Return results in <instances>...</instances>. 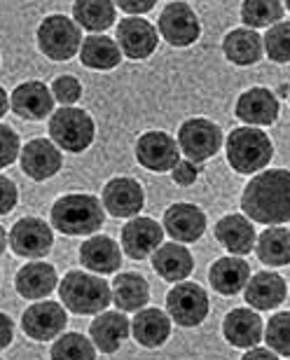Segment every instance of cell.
Here are the masks:
<instances>
[{
    "label": "cell",
    "instance_id": "83f0119b",
    "mask_svg": "<svg viewBox=\"0 0 290 360\" xmlns=\"http://www.w3.org/2000/svg\"><path fill=\"white\" fill-rule=\"evenodd\" d=\"M251 276L248 262H244L239 255H227L213 262V267L208 269V281H211L213 290L232 297V295L241 292L246 281Z\"/></svg>",
    "mask_w": 290,
    "mask_h": 360
},
{
    "label": "cell",
    "instance_id": "4fadbf2b",
    "mask_svg": "<svg viewBox=\"0 0 290 360\" xmlns=\"http://www.w3.org/2000/svg\"><path fill=\"white\" fill-rule=\"evenodd\" d=\"M122 56L134 61H143L155 54L157 49V28L148 19L127 17L118 24V35H115Z\"/></svg>",
    "mask_w": 290,
    "mask_h": 360
},
{
    "label": "cell",
    "instance_id": "6da1fadb",
    "mask_svg": "<svg viewBox=\"0 0 290 360\" xmlns=\"http://www.w3.org/2000/svg\"><path fill=\"white\" fill-rule=\"evenodd\" d=\"M241 208L260 225H284L290 218V174L270 169L258 174L244 187Z\"/></svg>",
    "mask_w": 290,
    "mask_h": 360
},
{
    "label": "cell",
    "instance_id": "8992f818",
    "mask_svg": "<svg viewBox=\"0 0 290 360\" xmlns=\"http://www.w3.org/2000/svg\"><path fill=\"white\" fill-rule=\"evenodd\" d=\"M38 49L52 61H70L77 56L80 42H82V31L72 19L63 14H49L38 26Z\"/></svg>",
    "mask_w": 290,
    "mask_h": 360
},
{
    "label": "cell",
    "instance_id": "f35d334b",
    "mask_svg": "<svg viewBox=\"0 0 290 360\" xmlns=\"http://www.w3.org/2000/svg\"><path fill=\"white\" fill-rule=\"evenodd\" d=\"M19 150H21L19 134L14 131L12 127L0 124V169L10 167V164L19 157Z\"/></svg>",
    "mask_w": 290,
    "mask_h": 360
},
{
    "label": "cell",
    "instance_id": "bcb514c9",
    "mask_svg": "<svg viewBox=\"0 0 290 360\" xmlns=\"http://www.w3.org/2000/svg\"><path fill=\"white\" fill-rule=\"evenodd\" d=\"M5 246H7V234H5L3 225H0V255L5 253Z\"/></svg>",
    "mask_w": 290,
    "mask_h": 360
},
{
    "label": "cell",
    "instance_id": "3957f363",
    "mask_svg": "<svg viewBox=\"0 0 290 360\" xmlns=\"http://www.w3.org/2000/svg\"><path fill=\"white\" fill-rule=\"evenodd\" d=\"M59 295H61L63 307L80 316L101 314L113 302L108 281H103L101 276H94V274L77 271V269H72L63 276L59 285Z\"/></svg>",
    "mask_w": 290,
    "mask_h": 360
},
{
    "label": "cell",
    "instance_id": "ee69618b",
    "mask_svg": "<svg viewBox=\"0 0 290 360\" xmlns=\"http://www.w3.org/2000/svg\"><path fill=\"white\" fill-rule=\"evenodd\" d=\"M277 358L279 356L274 354L272 349H260L258 344L251 349H246V356H244V360H277Z\"/></svg>",
    "mask_w": 290,
    "mask_h": 360
},
{
    "label": "cell",
    "instance_id": "c3c4849f",
    "mask_svg": "<svg viewBox=\"0 0 290 360\" xmlns=\"http://www.w3.org/2000/svg\"><path fill=\"white\" fill-rule=\"evenodd\" d=\"M286 3H288V0H286Z\"/></svg>",
    "mask_w": 290,
    "mask_h": 360
},
{
    "label": "cell",
    "instance_id": "b9f144b4",
    "mask_svg": "<svg viewBox=\"0 0 290 360\" xmlns=\"http://www.w3.org/2000/svg\"><path fill=\"white\" fill-rule=\"evenodd\" d=\"M113 3L118 5L122 12L132 14V17H141V14H148L152 7L157 5V0H113Z\"/></svg>",
    "mask_w": 290,
    "mask_h": 360
},
{
    "label": "cell",
    "instance_id": "7dc6e473",
    "mask_svg": "<svg viewBox=\"0 0 290 360\" xmlns=\"http://www.w3.org/2000/svg\"><path fill=\"white\" fill-rule=\"evenodd\" d=\"M279 96H281V98H288V84H286V82L279 87Z\"/></svg>",
    "mask_w": 290,
    "mask_h": 360
},
{
    "label": "cell",
    "instance_id": "277c9868",
    "mask_svg": "<svg viewBox=\"0 0 290 360\" xmlns=\"http://www.w3.org/2000/svg\"><path fill=\"white\" fill-rule=\"evenodd\" d=\"M227 153L229 167L237 174H256V171L265 169L274 157V146L270 136L260 131L256 127H237L232 129L227 136Z\"/></svg>",
    "mask_w": 290,
    "mask_h": 360
},
{
    "label": "cell",
    "instance_id": "ba28073f",
    "mask_svg": "<svg viewBox=\"0 0 290 360\" xmlns=\"http://www.w3.org/2000/svg\"><path fill=\"white\" fill-rule=\"evenodd\" d=\"M166 314L180 328H197L208 316V295L199 283L178 281L166 295Z\"/></svg>",
    "mask_w": 290,
    "mask_h": 360
},
{
    "label": "cell",
    "instance_id": "8d00e7d4",
    "mask_svg": "<svg viewBox=\"0 0 290 360\" xmlns=\"http://www.w3.org/2000/svg\"><path fill=\"white\" fill-rule=\"evenodd\" d=\"M263 340L270 344V349L279 358L290 356V314L288 311H281L274 316V319H270V326H267Z\"/></svg>",
    "mask_w": 290,
    "mask_h": 360
},
{
    "label": "cell",
    "instance_id": "d590c367",
    "mask_svg": "<svg viewBox=\"0 0 290 360\" xmlns=\"http://www.w3.org/2000/svg\"><path fill=\"white\" fill-rule=\"evenodd\" d=\"M263 52H267L272 61L288 63L290 59V24L286 19L270 26V31L263 38Z\"/></svg>",
    "mask_w": 290,
    "mask_h": 360
},
{
    "label": "cell",
    "instance_id": "e0dca14e",
    "mask_svg": "<svg viewBox=\"0 0 290 360\" xmlns=\"http://www.w3.org/2000/svg\"><path fill=\"white\" fill-rule=\"evenodd\" d=\"M279 98L265 87H251L237 98L234 112L248 127H270L279 117Z\"/></svg>",
    "mask_w": 290,
    "mask_h": 360
},
{
    "label": "cell",
    "instance_id": "7402d4cb",
    "mask_svg": "<svg viewBox=\"0 0 290 360\" xmlns=\"http://www.w3.org/2000/svg\"><path fill=\"white\" fill-rule=\"evenodd\" d=\"M152 269L157 271V276H162L164 281H169V283L185 281L194 269L192 253L178 241H173V243L162 241L152 250Z\"/></svg>",
    "mask_w": 290,
    "mask_h": 360
},
{
    "label": "cell",
    "instance_id": "d4e9b609",
    "mask_svg": "<svg viewBox=\"0 0 290 360\" xmlns=\"http://www.w3.org/2000/svg\"><path fill=\"white\" fill-rule=\"evenodd\" d=\"M80 262L94 274H115L122 264V250L111 236H92L80 246Z\"/></svg>",
    "mask_w": 290,
    "mask_h": 360
},
{
    "label": "cell",
    "instance_id": "d6986e66",
    "mask_svg": "<svg viewBox=\"0 0 290 360\" xmlns=\"http://www.w3.org/2000/svg\"><path fill=\"white\" fill-rule=\"evenodd\" d=\"M286 295V278L274 271H258L256 276H248L244 285V297L256 311H272L279 304H284Z\"/></svg>",
    "mask_w": 290,
    "mask_h": 360
},
{
    "label": "cell",
    "instance_id": "9a60e30c",
    "mask_svg": "<svg viewBox=\"0 0 290 360\" xmlns=\"http://www.w3.org/2000/svg\"><path fill=\"white\" fill-rule=\"evenodd\" d=\"M145 194L139 180L134 178H113L103 187V206L113 218H134L141 213Z\"/></svg>",
    "mask_w": 290,
    "mask_h": 360
},
{
    "label": "cell",
    "instance_id": "f6af8a7d",
    "mask_svg": "<svg viewBox=\"0 0 290 360\" xmlns=\"http://www.w3.org/2000/svg\"><path fill=\"white\" fill-rule=\"evenodd\" d=\"M7 112V91L0 87V117Z\"/></svg>",
    "mask_w": 290,
    "mask_h": 360
},
{
    "label": "cell",
    "instance_id": "7c38bea8",
    "mask_svg": "<svg viewBox=\"0 0 290 360\" xmlns=\"http://www.w3.org/2000/svg\"><path fill=\"white\" fill-rule=\"evenodd\" d=\"M136 160L143 169L155 171V174H166L180 160L178 143L166 131H145L136 141Z\"/></svg>",
    "mask_w": 290,
    "mask_h": 360
},
{
    "label": "cell",
    "instance_id": "7a4b0ae2",
    "mask_svg": "<svg viewBox=\"0 0 290 360\" xmlns=\"http://www.w3.org/2000/svg\"><path fill=\"white\" fill-rule=\"evenodd\" d=\"M106 211L94 194H63L52 206V225L66 236H87L101 229Z\"/></svg>",
    "mask_w": 290,
    "mask_h": 360
},
{
    "label": "cell",
    "instance_id": "cb8c5ba5",
    "mask_svg": "<svg viewBox=\"0 0 290 360\" xmlns=\"http://www.w3.org/2000/svg\"><path fill=\"white\" fill-rule=\"evenodd\" d=\"M134 333V340L145 349H159L164 347L166 340L171 337V319L162 309H139L134 323L129 326Z\"/></svg>",
    "mask_w": 290,
    "mask_h": 360
},
{
    "label": "cell",
    "instance_id": "ffe728a7",
    "mask_svg": "<svg viewBox=\"0 0 290 360\" xmlns=\"http://www.w3.org/2000/svg\"><path fill=\"white\" fill-rule=\"evenodd\" d=\"M164 241V229L152 218H134L122 227V248L132 260H145Z\"/></svg>",
    "mask_w": 290,
    "mask_h": 360
},
{
    "label": "cell",
    "instance_id": "30bf717a",
    "mask_svg": "<svg viewBox=\"0 0 290 360\" xmlns=\"http://www.w3.org/2000/svg\"><path fill=\"white\" fill-rule=\"evenodd\" d=\"M52 246H54L52 227L40 218H21L10 229V248L19 257L40 260V257L49 255Z\"/></svg>",
    "mask_w": 290,
    "mask_h": 360
},
{
    "label": "cell",
    "instance_id": "7bdbcfd3",
    "mask_svg": "<svg viewBox=\"0 0 290 360\" xmlns=\"http://www.w3.org/2000/svg\"><path fill=\"white\" fill-rule=\"evenodd\" d=\"M12 337H14V323L10 316L0 314V351L7 349L12 344Z\"/></svg>",
    "mask_w": 290,
    "mask_h": 360
},
{
    "label": "cell",
    "instance_id": "5b68a950",
    "mask_svg": "<svg viewBox=\"0 0 290 360\" xmlns=\"http://www.w3.org/2000/svg\"><path fill=\"white\" fill-rule=\"evenodd\" d=\"M49 136H52L54 146H59L66 153L80 155L94 143L96 124H94L92 115L82 108L61 105V110L52 112L49 117Z\"/></svg>",
    "mask_w": 290,
    "mask_h": 360
},
{
    "label": "cell",
    "instance_id": "2e32d148",
    "mask_svg": "<svg viewBox=\"0 0 290 360\" xmlns=\"http://www.w3.org/2000/svg\"><path fill=\"white\" fill-rule=\"evenodd\" d=\"M162 229L178 243H194L206 232V215L194 204H173L166 208Z\"/></svg>",
    "mask_w": 290,
    "mask_h": 360
},
{
    "label": "cell",
    "instance_id": "52a82bcc",
    "mask_svg": "<svg viewBox=\"0 0 290 360\" xmlns=\"http://www.w3.org/2000/svg\"><path fill=\"white\" fill-rule=\"evenodd\" d=\"M222 148V129L206 117L185 120L178 129V150L187 160L201 164L218 155Z\"/></svg>",
    "mask_w": 290,
    "mask_h": 360
},
{
    "label": "cell",
    "instance_id": "e575fe53",
    "mask_svg": "<svg viewBox=\"0 0 290 360\" xmlns=\"http://www.w3.org/2000/svg\"><path fill=\"white\" fill-rule=\"evenodd\" d=\"M49 358H54V360H94L96 358V347L92 344V340H87V337H82L80 333H68L52 344Z\"/></svg>",
    "mask_w": 290,
    "mask_h": 360
},
{
    "label": "cell",
    "instance_id": "f546056e",
    "mask_svg": "<svg viewBox=\"0 0 290 360\" xmlns=\"http://www.w3.org/2000/svg\"><path fill=\"white\" fill-rule=\"evenodd\" d=\"M111 300L120 311H139L150 302V285L141 274L136 271H122L118 278L113 281Z\"/></svg>",
    "mask_w": 290,
    "mask_h": 360
},
{
    "label": "cell",
    "instance_id": "ac0fdd59",
    "mask_svg": "<svg viewBox=\"0 0 290 360\" xmlns=\"http://www.w3.org/2000/svg\"><path fill=\"white\" fill-rule=\"evenodd\" d=\"M10 105L14 115H19L21 120L40 122V120H45L49 112H54V96L45 82L31 80V82L19 84V87L12 91Z\"/></svg>",
    "mask_w": 290,
    "mask_h": 360
},
{
    "label": "cell",
    "instance_id": "ab89813d",
    "mask_svg": "<svg viewBox=\"0 0 290 360\" xmlns=\"http://www.w3.org/2000/svg\"><path fill=\"white\" fill-rule=\"evenodd\" d=\"M171 176H173V183H178L180 187H190L197 183L199 178V167L190 160H183V162H176V167L171 169Z\"/></svg>",
    "mask_w": 290,
    "mask_h": 360
},
{
    "label": "cell",
    "instance_id": "484cf974",
    "mask_svg": "<svg viewBox=\"0 0 290 360\" xmlns=\"http://www.w3.org/2000/svg\"><path fill=\"white\" fill-rule=\"evenodd\" d=\"M213 234L232 255H248L256 246V227L246 215H225L218 220Z\"/></svg>",
    "mask_w": 290,
    "mask_h": 360
},
{
    "label": "cell",
    "instance_id": "44dd1931",
    "mask_svg": "<svg viewBox=\"0 0 290 360\" xmlns=\"http://www.w3.org/2000/svg\"><path fill=\"white\" fill-rule=\"evenodd\" d=\"M222 335L237 349H251L263 342V319L256 309H232L222 321Z\"/></svg>",
    "mask_w": 290,
    "mask_h": 360
},
{
    "label": "cell",
    "instance_id": "836d02e7",
    "mask_svg": "<svg viewBox=\"0 0 290 360\" xmlns=\"http://www.w3.org/2000/svg\"><path fill=\"white\" fill-rule=\"evenodd\" d=\"M284 3L281 0H244L241 3V21L246 28H270L284 19Z\"/></svg>",
    "mask_w": 290,
    "mask_h": 360
},
{
    "label": "cell",
    "instance_id": "9c48e42d",
    "mask_svg": "<svg viewBox=\"0 0 290 360\" xmlns=\"http://www.w3.org/2000/svg\"><path fill=\"white\" fill-rule=\"evenodd\" d=\"M157 28L159 35L171 47H190L201 35V21L197 12L187 3H180V0H173L164 7L162 14H159Z\"/></svg>",
    "mask_w": 290,
    "mask_h": 360
},
{
    "label": "cell",
    "instance_id": "603a6c76",
    "mask_svg": "<svg viewBox=\"0 0 290 360\" xmlns=\"http://www.w3.org/2000/svg\"><path fill=\"white\" fill-rule=\"evenodd\" d=\"M89 337L92 344L96 347L101 354L111 356L115 351H120L122 342L129 337V319L125 311H101L99 319H94L89 326Z\"/></svg>",
    "mask_w": 290,
    "mask_h": 360
},
{
    "label": "cell",
    "instance_id": "8fae6325",
    "mask_svg": "<svg viewBox=\"0 0 290 360\" xmlns=\"http://www.w3.org/2000/svg\"><path fill=\"white\" fill-rule=\"evenodd\" d=\"M68 326V314L59 302H35L21 316L26 337L35 342H49L59 337Z\"/></svg>",
    "mask_w": 290,
    "mask_h": 360
},
{
    "label": "cell",
    "instance_id": "d6a6232c",
    "mask_svg": "<svg viewBox=\"0 0 290 360\" xmlns=\"http://www.w3.org/2000/svg\"><path fill=\"white\" fill-rule=\"evenodd\" d=\"M256 253L270 267H286L290 262V234L284 225H274L256 236Z\"/></svg>",
    "mask_w": 290,
    "mask_h": 360
},
{
    "label": "cell",
    "instance_id": "f1b7e54d",
    "mask_svg": "<svg viewBox=\"0 0 290 360\" xmlns=\"http://www.w3.org/2000/svg\"><path fill=\"white\" fill-rule=\"evenodd\" d=\"M222 52L234 66H256L263 59V35L253 28H234L225 35Z\"/></svg>",
    "mask_w": 290,
    "mask_h": 360
},
{
    "label": "cell",
    "instance_id": "60d3db41",
    "mask_svg": "<svg viewBox=\"0 0 290 360\" xmlns=\"http://www.w3.org/2000/svg\"><path fill=\"white\" fill-rule=\"evenodd\" d=\"M17 201H19V190L14 185V180L0 176V215L12 213Z\"/></svg>",
    "mask_w": 290,
    "mask_h": 360
},
{
    "label": "cell",
    "instance_id": "4dcf8cb0",
    "mask_svg": "<svg viewBox=\"0 0 290 360\" xmlns=\"http://www.w3.org/2000/svg\"><path fill=\"white\" fill-rule=\"evenodd\" d=\"M80 61H82L84 68L92 70H113L120 66L122 61V52L118 47V42L113 38H106V35H89L80 42Z\"/></svg>",
    "mask_w": 290,
    "mask_h": 360
},
{
    "label": "cell",
    "instance_id": "74e56055",
    "mask_svg": "<svg viewBox=\"0 0 290 360\" xmlns=\"http://www.w3.org/2000/svg\"><path fill=\"white\" fill-rule=\"evenodd\" d=\"M49 91H52L54 101H59L61 105H72V103H77L80 96H82V84H80L77 77L61 75L52 82V89Z\"/></svg>",
    "mask_w": 290,
    "mask_h": 360
},
{
    "label": "cell",
    "instance_id": "1f68e13d",
    "mask_svg": "<svg viewBox=\"0 0 290 360\" xmlns=\"http://www.w3.org/2000/svg\"><path fill=\"white\" fill-rule=\"evenodd\" d=\"M72 19L84 31L103 33L115 24V3L113 0H75Z\"/></svg>",
    "mask_w": 290,
    "mask_h": 360
},
{
    "label": "cell",
    "instance_id": "5bb4252c",
    "mask_svg": "<svg viewBox=\"0 0 290 360\" xmlns=\"http://www.w3.org/2000/svg\"><path fill=\"white\" fill-rule=\"evenodd\" d=\"M21 155V171L31 180H49L54 178L63 167L61 150L49 139H33L26 143V148L19 150Z\"/></svg>",
    "mask_w": 290,
    "mask_h": 360
},
{
    "label": "cell",
    "instance_id": "4316f807",
    "mask_svg": "<svg viewBox=\"0 0 290 360\" xmlns=\"http://www.w3.org/2000/svg\"><path fill=\"white\" fill-rule=\"evenodd\" d=\"M56 281L59 278H56V269L52 264L28 262L14 276V288L26 300H42L56 288Z\"/></svg>",
    "mask_w": 290,
    "mask_h": 360
}]
</instances>
